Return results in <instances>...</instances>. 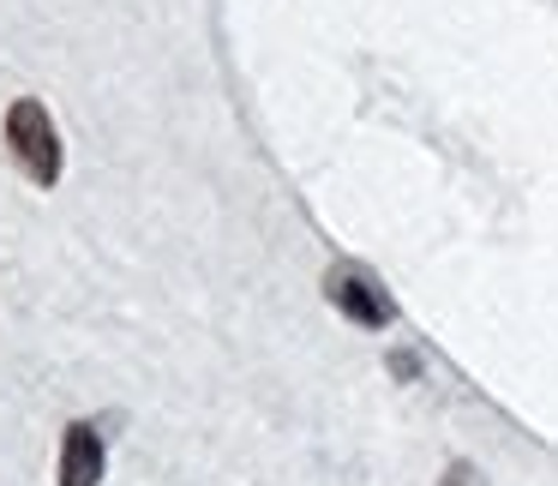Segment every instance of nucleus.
<instances>
[{"label":"nucleus","instance_id":"obj_2","mask_svg":"<svg viewBox=\"0 0 558 486\" xmlns=\"http://www.w3.org/2000/svg\"><path fill=\"white\" fill-rule=\"evenodd\" d=\"M325 294H330V306H337V313H349L354 325H366V330H385L390 318H397V306H390V294L378 289V282L366 277L361 265H330V277H325Z\"/></svg>","mask_w":558,"mask_h":486},{"label":"nucleus","instance_id":"obj_1","mask_svg":"<svg viewBox=\"0 0 558 486\" xmlns=\"http://www.w3.org/2000/svg\"><path fill=\"white\" fill-rule=\"evenodd\" d=\"M7 145H13L19 169H25L37 186L61 181V133H54L49 109H43L37 97H19L13 102V114H7Z\"/></svg>","mask_w":558,"mask_h":486},{"label":"nucleus","instance_id":"obj_3","mask_svg":"<svg viewBox=\"0 0 558 486\" xmlns=\"http://www.w3.org/2000/svg\"><path fill=\"white\" fill-rule=\"evenodd\" d=\"M102 481V438L97 426H66V445H61V486H97Z\"/></svg>","mask_w":558,"mask_h":486},{"label":"nucleus","instance_id":"obj_4","mask_svg":"<svg viewBox=\"0 0 558 486\" xmlns=\"http://www.w3.org/2000/svg\"><path fill=\"white\" fill-rule=\"evenodd\" d=\"M438 486H486V481H481V474L469 469V462H457V469H450V474H445V481H438Z\"/></svg>","mask_w":558,"mask_h":486}]
</instances>
